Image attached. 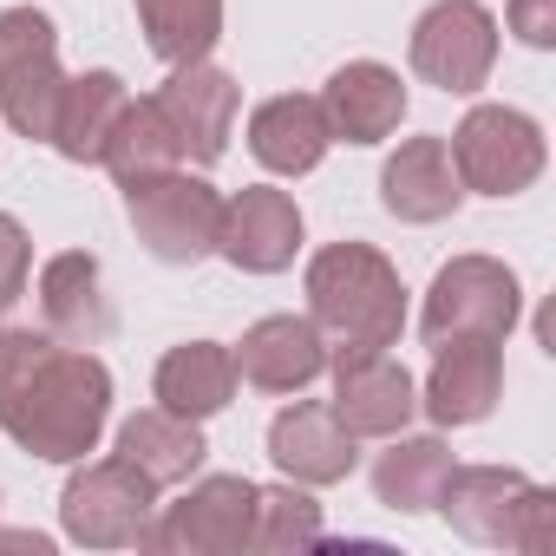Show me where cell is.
Listing matches in <instances>:
<instances>
[{
	"label": "cell",
	"instance_id": "obj_1",
	"mask_svg": "<svg viewBox=\"0 0 556 556\" xmlns=\"http://www.w3.org/2000/svg\"><path fill=\"white\" fill-rule=\"evenodd\" d=\"M112 419V367L47 328H0V432L27 458L79 465Z\"/></svg>",
	"mask_w": 556,
	"mask_h": 556
},
{
	"label": "cell",
	"instance_id": "obj_2",
	"mask_svg": "<svg viewBox=\"0 0 556 556\" xmlns=\"http://www.w3.org/2000/svg\"><path fill=\"white\" fill-rule=\"evenodd\" d=\"M308 321L328 354H387L406 328V282L374 242H328L308 262Z\"/></svg>",
	"mask_w": 556,
	"mask_h": 556
},
{
	"label": "cell",
	"instance_id": "obj_3",
	"mask_svg": "<svg viewBox=\"0 0 556 556\" xmlns=\"http://www.w3.org/2000/svg\"><path fill=\"white\" fill-rule=\"evenodd\" d=\"M432 510L478 549H517V556L556 549V497L510 465H452Z\"/></svg>",
	"mask_w": 556,
	"mask_h": 556
},
{
	"label": "cell",
	"instance_id": "obj_4",
	"mask_svg": "<svg viewBox=\"0 0 556 556\" xmlns=\"http://www.w3.org/2000/svg\"><path fill=\"white\" fill-rule=\"evenodd\" d=\"M125 216L138 229V242L170 262V268H190L203 255H216V236H223V190L184 164L157 170V177H138L125 184Z\"/></svg>",
	"mask_w": 556,
	"mask_h": 556
},
{
	"label": "cell",
	"instance_id": "obj_5",
	"mask_svg": "<svg viewBox=\"0 0 556 556\" xmlns=\"http://www.w3.org/2000/svg\"><path fill=\"white\" fill-rule=\"evenodd\" d=\"M151 517H157V484L125 452L79 458V471L60 491V530L79 549H131Z\"/></svg>",
	"mask_w": 556,
	"mask_h": 556
},
{
	"label": "cell",
	"instance_id": "obj_6",
	"mask_svg": "<svg viewBox=\"0 0 556 556\" xmlns=\"http://www.w3.org/2000/svg\"><path fill=\"white\" fill-rule=\"evenodd\" d=\"M517 315H523V289L497 255H452L426 289L419 334H426V348H439V341H504L517 328Z\"/></svg>",
	"mask_w": 556,
	"mask_h": 556
},
{
	"label": "cell",
	"instance_id": "obj_7",
	"mask_svg": "<svg viewBox=\"0 0 556 556\" xmlns=\"http://www.w3.org/2000/svg\"><path fill=\"white\" fill-rule=\"evenodd\" d=\"M445 151H452L458 184L478 190V197H523L549 164L543 125L517 105H471Z\"/></svg>",
	"mask_w": 556,
	"mask_h": 556
},
{
	"label": "cell",
	"instance_id": "obj_8",
	"mask_svg": "<svg viewBox=\"0 0 556 556\" xmlns=\"http://www.w3.org/2000/svg\"><path fill=\"white\" fill-rule=\"evenodd\" d=\"M66 73H60V34L40 8H8L0 14V118L27 144L53 138Z\"/></svg>",
	"mask_w": 556,
	"mask_h": 556
},
{
	"label": "cell",
	"instance_id": "obj_9",
	"mask_svg": "<svg viewBox=\"0 0 556 556\" xmlns=\"http://www.w3.org/2000/svg\"><path fill=\"white\" fill-rule=\"evenodd\" d=\"M249 523H255V484L236 478V471H210L144 523L138 549H157V556H242Z\"/></svg>",
	"mask_w": 556,
	"mask_h": 556
},
{
	"label": "cell",
	"instance_id": "obj_10",
	"mask_svg": "<svg viewBox=\"0 0 556 556\" xmlns=\"http://www.w3.org/2000/svg\"><path fill=\"white\" fill-rule=\"evenodd\" d=\"M413 73L452 99H471L491 86L497 66V21L484 0H432L413 21Z\"/></svg>",
	"mask_w": 556,
	"mask_h": 556
},
{
	"label": "cell",
	"instance_id": "obj_11",
	"mask_svg": "<svg viewBox=\"0 0 556 556\" xmlns=\"http://www.w3.org/2000/svg\"><path fill=\"white\" fill-rule=\"evenodd\" d=\"M151 105L164 112L170 138H177V157L210 170L223 151H229V131H236V112H242V86L210 66V60H190V66H170V79L151 92Z\"/></svg>",
	"mask_w": 556,
	"mask_h": 556
},
{
	"label": "cell",
	"instance_id": "obj_12",
	"mask_svg": "<svg viewBox=\"0 0 556 556\" xmlns=\"http://www.w3.org/2000/svg\"><path fill=\"white\" fill-rule=\"evenodd\" d=\"M216 255L229 268H242V275H282L302 255V210H295V197L268 190V184H249V190L223 197Z\"/></svg>",
	"mask_w": 556,
	"mask_h": 556
},
{
	"label": "cell",
	"instance_id": "obj_13",
	"mask_svg": "<svg viewBox=\"0 0 556 556\" xmlns=\"http://www.w3.org/2000/svg\"><path fill=\"white\" fill-rule=\"evenodd\" d=\"M328 374H334L328 406L354 439H393V432L413 426L419 387L393 354H328Z\"/></svg>",
	"mask_w": 556,
	"mask_h": 556
},
{
	"label": "cell",
	"instance_id": "obj_14",
	"mask_svg": "<svg viewBox=\"0 0 556 556\" xmlns=\"http://www.w3.org/2000/svg\"><path fill=\"white\" fill-rule=\"evenodd\" d=\"M229 361L236 380H249L255 393H302L328 374V341L308 315H262L255 328H242Z\"/></svg>",
	"mask_w": 556,
	"mask_h": 556
},
{
	"label": "cell",
	"instance_id": "obj_15",
	"mask_svg": "<svg viewBox=\"0 0 556 556\" xmlns=\"http://www.w3.org/2000/svg\"><path fill=\"white\" fill-rule=\"evenodd\" d=\"M268 458H275V471H282L289 484H308V491L341 484V478H354V465H361L354 432H348V426L334 419V406H321V400H295V406L275 413V426H268Z\"/></svg>",
	"mask_w": 556,
	"mask_h": 556
},
{
	"label": "cell",
	"instance_id": "obj_16",
	"mask_svg": "<svg viewBox=\"0 0 556 556\" xmlns=\"http://www.w3.org/2000/svg\"><path fill=\"white\" fill-rule=\"evenodd\" d=\"M497 393H504V341H439L426 393H419V413L452 432V426L491 419Z\"/></svg>",
	"mask_w": 556,
	"mask_h": 556
},
{
	"label": "cell",
	"instance_id": "obj_17",
	"mask_svg": "<svg viewBox=\"0 0 556 556\" xmlns=\"http://www.w3.org/2000/svg\"><path fill=\"white\" fill-rule=\"evenodd\" d=\"M334 144H387L406 118V79L380 60H348L321 92Z\"/></svg>",
	"mask_w": 556,
	"mask_h": 556
},
{
	"label": "cell",
	"instance_id": "obj_18",
	"mask_svg": "<svg viewBox=\"0 0 556 556\" xmlns=\"http://www.w3.org/2000/svg\"><path fill=\"white\" fill-rule=\"evenodd\" d=\"M40 321L47 334L73 348H99L112 334V295H105V268L86 249H60L40 268Z\"/></svg>",
	"mask_w": 556,
	"mask_h": 556
},
{
	"label": "cell",
	"instance_id": "obj_19",
	"mask_svg": "<svg viewBox=\"0 0 556 556\" xmlns=\"http://www.w3.org/2000/svg\"><path fill=\"white\" fill-rule=\"evenodd\" d=\"M328 144H334L328 112H321V99H308V92L262 99V105L249 112V151H255V164L275 170V177H308V170L328 157Z\"/></svg>",
	"mask_w": 556,
	"mask_h": 556
},
{
	"label": "cell",
	"instance_id": "obj_20",
	"mask_svg": "<svg viewBox=\"0 0 556 556\" xmlns=\"http://www.w3.org/2000/svg\"><path fill=\"white\" fill-rule=\"evenodd\" d=\"M380 203L400 223H445L465 203V184L452 170L445 138H406L380 170Z\"/></svg>",
	"mask_w": 556,
	"mask_h": 556
},
{
	"label": "cell",
	"instance_id": "obj_21",
	"mask_svg": "<svg viewBox=\"0 0 556 556\" xmlns=\"http://www.w3.org/2000/svg\"><path fill=\"white\" fill-rule=\"evenodd\" d=\"M125 105H131V92H125V79L118 73H79V79H66V92H60V112H53V151L66 157V164H99L105 157V138L118 131V118H125Z\"/></svg>",
	"mask_w": 556,
	"mask_h": 556
},
{
	"label": "cell",
	"instance_id": "obj_22",
	"mask_svg": "<svg viewBox=\"0 0 556 556\" xmlns=\"http://www.w3.org/2000/svg\"><path fill=\"white\" fill-rule=\"evenodd\" d=\"M157 406L177 413V419H216L229 400H236V361L223 341H184L157 361V380H151Z\"/></svg>",
	"mask_w": 556,
	"mask_h": 556
},
{
	"label": "cell",
	"instance_id": "obj_23",
	"mask_svg": "<svg viewBox=\"0 0 556 556\" xmlns=\"http://www.w3.org/2000/svg\"><path fill=\"white\" fill-rule=\"evenodd\" d=\"M118 452H125V458L157 484V491L190 484V478L203 471V458H210L203 426H197V419H177V413H164V406L131 413V419L118 426Z\"/></svg>",
	"mask_w": 556,
	"mask_h": 556
},
{
	"label": "cell",
	"instance_id": "obj_24",
	"mask_svg": "<svg viewBox=\"0 0 556 556\" xmlns=\"http://www.w3.org/2000/svg\"><path fill=\"white\" fill-rule=\"evenodd\" d=\"M445 478H452V445L445 439H432V432H419V439L393 432V445L374 465V497L387 510H400V517H419V510L439 504Z\"/></svg>",
	"mask_w": 556,
	"mask_h": 556
},
{
	"label": "cell",
	"instance_id": "obj_25",
	"mask_svg": "<svg viewBox=\"0 0 556 556\" xmlns=\"http://www.w3.org/2000/svg\"><path fill=\"white\" fill-rule=\"evenodd\" d=\"M131 8H138L144 47H151L164 66L210 60L216 40H223V0H131Z\"/></svg>",
	"mask_w": 556,
	"mask_h": 556
},
{
	"label": "cell",
	"instance_id": "obj_26",
	"mask_svg": "<svg viewBox=\"0 0 556 556\" xmlns=\"http://www.w3.org/2000/svg\"><path fill=\"white\" fill-rule=\"evenodd\" d=\"M99 164H105V170L118 177V190H125V184H138V177H157V170L184 164V157H177V138H170L164 112H157L151 99H131L125 118H118V131L105 138V157H99Z\"/></svg>",
	"mask_w": 556,
	"mask_h": 556
},
{
	"label": "cell",
	"instance_id": "obj_27",
	"mask_svg": "<svg viewBox=\"0 0 556 556\" xmlns=\"http://www.w3.org/2000/svg\"><path fill=\"white\" fill-rule=\"evenodd\" d=\"M321 543V504L308 497V484H255V523H249V549H315Z\"/></svg>",
	"mask_w": 556,
	"mask_h": 556
},
{
	"label": "cell",
	"instance_id": "obj_28",
	"mask_svg": "<svg viewBox=\"0 0 556 556\" xmlns=\"http://www.w3.org/2000/svg\"><path fill=\"white\" fill-rule=\"evenodd\" d=\"M27 275H34V242H27L21 216L0 210V315L27 295Z\"/></svg>",
	"mask_w": 556,
	"mask_h": 556
},
{
	"label": "cell",
	"instance_id": "obj_29",
	"mask_svg": "<svg viewBox=\"0 0 556 556\" xmlns=\"http://www.w3.org/2000/svg\"><path fill=\"white\" fill-rule=\"evenodd\" d=\"M504 21H510V34H517L523 47H536V53L556 47V0H510Z\"/></svg>",
	"mask_w": 556,
	"mask_h": 556
}]
</instances>
